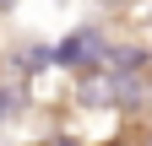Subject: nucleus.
<instances>
[{
  "label": "nucleus",
  "mask_w": 152,
  "mask_h": 146,
  "mask_svg": "<svg viewBox=\"0 0 152 146\" xmlns=\"http://www.w3.org/2000/svg\"><path fill=\"white\" fill-rule=\"evenodd\" d=\"M11 103H16V98L6 92V87H0V119H6V114H11Z\"/></svg>",
  "instance_id": "1"
},
{
  "label": "nucleus",
  "mask_w": 152,
  "mask_h": 146,
  "mask_svg": "<svg viewBox=\"0 0 152 146\" xmlns=\"http://www.w3.org/2000/svg\"><path fill=\"white\" fill-rule=\"evenodd\" d=\"M6 6H11V0H0V11H6Z\"/></svg>",
  "instance_id": "2"
}]
</instances>
